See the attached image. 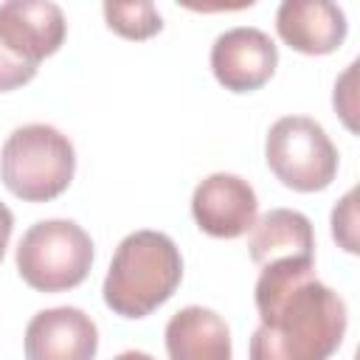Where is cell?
Returning <instances> with one entry per match:
<instances>
[{"mask_svg":"<svg viewBox=\"0 0 360 360\" xmlns=\"http://www.w3.org/2000/svg\"><path fill=\"white\" fill-rule=\"evenodd\" d=\"M11 231H14V214L8 211V205H6V202H0V262H3V256H6V248H8Z\"/></svg>","mask_w":360,"mask_h":360,"instance_id":"obj_16","label":"cell"},{"mask_svg":"<svg viewBox=\"0 0 360 360\" xmlns=\"http://www.w3.org/2000/svg\"><path fill=\"white\" fill-rule=\"evenodd\" d=\"M76 172V149L65 132L51 124L17 127L0 149V180L25 202L59 197Z\"/></svg>","mask_w":360,"mask_h":360,"instance_id":"obj_3","label":"cell"},{"mask_svg":"<svg viewBox=\"0 0 360 360\" xmlns=\"http://www.w3.org/2000/svg\"><path fill=\"white\" fill-rule=\"evenodd\" d=\"M169 360H231V329L208 307H183L166 323Z\"/></svg>","mask_w":360,"mask_h":360,"instance_id":"obj_12","label":"cell"},{"mask_svg":"<svg viewBox=\"0 0 360 360\" xmlns=\"http://www.w3.org/2000/svg\"><path fill=\"white\" fill-rule=\"evenodd\" d=\"M68 34L65 14L51 0H8L0 3V42L22 62L39 68L53 56Z\"/></svg>","mask_w":360,"mask_h":360,"instance_id":"obj_8","label":"cell"},{"mask_svg":"<svg viewBox=\"0 0 360 360\" xmlns=\"http://www.w3.org/2000/svg\"><path fill=\"white\" fill-rule=\"evenodd\" d=\"M112 360H155V357L146 354V352H135V349H129V352H121V354L112 357Z\"/></svg>","mask_w":360,"mask_h":360,"instance_id":"obj_17","label":"cell"},{"mask_svg":"<svg viewBox=\"0 0 360 360\" xmlns=\"http://www.w3.org/2000/svg\"><path fill=\"white\" fill-rule=\"evenodd\" d=\"M259 214L256 191L239 174H208L191 194V217L197 228L217 239L245 236Z\"/></svg>","mask_w":360,"mask_h":360,"instance_id":"obj_7","label":"cell"},{"mask_svg":"<svg viewBox=\"0 0 360 360\" xmlns=\"http://www.w3.org/2000/svg\"><path fill=\"white\" fill-rule=\"evenodd\" d=\"M278 37L298 53L326 56L346 39V14L329 0H284L276 11Z\"/></svg>","mask_w":360,"mask_h":360,"instance_id":"obj_10","label":"cell"},{"mask_svg":"<svg viewBox=\"0 0 360 360\" xmlns=\"http://www.w3.org/2000/svg\"><path fill=\"white\" fill-rule=\"evenodd\" d=\"M332 236L343 245V250L357 253V236H354V191H349L332 211Z\"/></svg>","mask_w":360,"mask_h":360,"instance_id":"obj_14","label":"cell"},{"mask_svg":"<svg viewBox=\"0 0 360 360\" xmlns=\"http://www.w3.org/2000/svg\"><path fill=\"white\" fill-rule=\"evenodd\" d=\"M93 267V239L73 219L34 222L17 245V273L37 292L79 287Z\"/></svg>","mask_w":360,"mask_h":360,"instance_id":"obj_4","label":"cell"},{"mask_svg":"<svg viewBox=\"0 0 360 360\" xmlns=\"http://www.w3.org/2000/svg\"><path fill=\"white\" fill-rule=\"evenodd\" d=\"M278 65L276 42L253 25H236L211 45L214 79L231 93H253L270 82Z\"/></svg>","mask_w":360,"mask_h":360,"instance_id":"obj_6","label":"cell"},{"mask_svg":"<svg viewBox=\"0 0 360 360\" xmlns=\"http://www.w3.org/2000/svg\"><path fill=\"white\" fill-rule=\"evenodd\" d=\"M264 160L276 180L292 191H323L338 174V149L326 129L307 115L278 118L264 141Z\"/></svg>","mask_w":360,"mask_h":360,"instance_id":"obj_5","label":"cell"},{"mask_svg":"<svg viewBox=\"0 0 360 360\" xmlns=\"http://www.w3.org/2000/svg\"><path fill=\"white\" fill-rule=\"evenodd\" d=\"M37 76V68L17 59L3 42H0V93H8V90H17L22 84H28L31 79Z\"/></svg>","mask_w":360,"mask_h":360,"instance_id":"obj_15","label":"cell"},{"mask_svg":"<svg viewBox=\"0 0 360 360\" xmlns=\"http://www.w3.org/2000/svg\"><path fill=\"white\" fill-rule=\"evenodd\" d=\"M253 264L267 267L281 259H307L315 262V233L312 222L292 208H270L264 217H256L248 239Z\"/></svg>","mask_w":360,"mask_h":360,"instance_id":"obj_11","label":"cell"},{"mask_svg":"<svg viewBox=\"0 0 360 360\" xmlns=\"http://www.w3.org/2000/svg\"><path fill=\"white\" fill-rule=\"evenodd\" d=\"M98 329L76 307H51L37 312L25 326V360H93Z\"/></svg>","mask_w":360,"mask_h":360,"instance_id":"obj_9","label":"cell"},{"mask_svg":"<svg viewBox=\"0 0 360 360\" xmlns=\"http://www.w3.org/2000/svg\"><path fill=\"white\" fill-rule=\"evenodd\" d=\"M183 278V256L172 236L135 231L112 253L104 278V304L121 318H146L166 304Z\"/></svg>","mask_w":360,"mask_h":360,"instance_id":"obj_2","label":"cell"},{"mask_svg":"<svg viewBox=\"0 0 360 360\" xmlns=\"http://www.w3.org/2000/svg\"><path fill=\"white\" fill-rule=\"evenodd\" d=\"M262 326L248 360H329L346 335L343 298L318 281L315 262L281 259L262 267L253 287Z\"/></svg>","mask_w":360,"mask_h":360,"instance_id":"obj_1","label":"cell"},{"mask_svg":"<svg viewBox=\"0 0 360 360\" xmlns=\"http://www.w3.org/2000/svg\"><path fill=\"white\" fill-rule=\"evenodd\" d=\"M104 20L107 28L115 31L124 39H149L163 28V20L149 0L135 3H104Z\"/></svg>","mask_w":360,"mask_h":360,"instance_id":"obj_13","label":"cell"}]
</instances>
